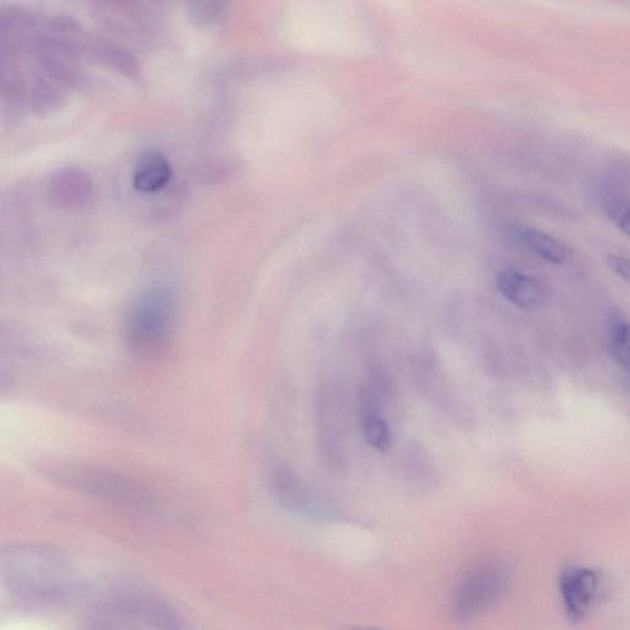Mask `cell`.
Returning <instances> with one entry per match:
<instances>
[{
	"mask_svg": "<svg viewBox=\"0 0 630 630\" xmlns=\"http://www.w3.org/2000/svg\"><path fill=\"white\" fill-rule=\"evenodd\" d=\"M497 286L509 302L526 310H537L546 307L550 293L538 279L516 270L505 268L497 276Z\"/></svg>",
	"mask_w": 630,
	"mask_h": 630,
	"instance_id": "cell-6",
	"label": "cell"
},
{
	"mask_svg": "<svg viewBox=\"0 0 630 630\" xmlns=\"http://www.w3.org/2000/svg\"><path fill=\"white\" fill-rule=\"evenodd\" d=\"M559 586L569 619L582 621L600 597L603 575L585 566H570L562 572Z\"/></svg>",
	"mask_w": 630,
	"mask_h": 630,
	"instance_id": "cell-4",
	"label": "cell"
},
{
	"mask_svg": "<svg viewBox=\"0 0 630 630\" xmlns=\"http://www.w3.org/2000/svg\"><path fill=\"white\" fill-rule=\"evenodd\" d=\"M607 265L615 275L626 282H630V259L619 255H608Z\"/></svg>",
	"mask_w": 630,
	"mask_h": 630,
	"instance_id": "cell-17",
	"label": "cell"
},
{
	"mask_svg": "<svg viewBox=\"0 0 630 630\" xmlns=\"http://www.w3.org/2000/svg\"><path fill=\"white\" fill-rule=\"evenodd\" d=\"M268 485L275 500L289 511L314 521H331L335 518L332 506L281 463L268 469Z\"/></svg>",
	"mask_w": 630,
	"mask_h": 630,
	"instance_id": "cell-3",
	"label": "cell"
},
{
	"mask_svg": "<svg viewBox=\"0 0 630 630\" xmlns=\"http://www.w3.org/2000/svg\"><path fill=\"white\" fill-rule=\"evenodd\" d=\"M174 318V297L164 288H155L137 300L129 320V338L141 348H153L164 341Z\"/></svg>",
	"mask_w": 630,
	"mask_h": 630,
	"instance_id": "cell-2",
	"label": "cell"
},
{
	"mask_svg": "<svg viewBox=\"0 0 630 630\" xmlns=\"http://www.w3.org/2000/svg\"><path fill=\"white\" fill-rule=\"evenodd\" d=\"M99 63L125 74L126 77H137L140 65L136 57L129 48L109 38L95 37L88 41L85 51Z\"/></svg>",
	"mask_w": 630,
	"mask_h": 630,
	"instance_id": "cell-8",
	"label": "cell"
},
{
	"mask_svg": "<svg viewBox=\"0 0 630 630\" xmlns=\"http://www.w3.org/2000/svg\"><path fill=\"white\" fill-rule=\"evenodd\" d=\"M68 88L69 85L65 81L38 70L34 78L33 89H31V101H33L35 111L48 113L61 108L62 102L66 100Z\"/></svg>",
	"mask_w": 630,
	"mask_h": 630,
	"instance_id": "cell-10",
	"label": "cell"
},
{
	"mask_svg": "<svg viewBox=\"0 0 630 630\" xmlns=\"http://www.w3.org/2000/svg\"><path fill=\"white\" fill-rule=\"evenodd\" d=\"M48 197L53 205L66 210L87 206L94 197L93 179L77 166H63L49 178Z\"/></svg>",
	"mask_w": 630,
	"mask_h": 630,
	"instance_id": "cell-5",
	"label": "cell"
},
{
	"mask_svg": "<svg viewBox=\"0 0 630 630\" xmlns=\"http://www.w3.org/2000/svg\"><path fill=\"white\" fill-rule=\"evenodd\" d=\"M604 214L623 235L630 238V201L621 197L611 198L604 205Z\"/></svg>",
	"mask_w": 630,
	"mask_h": 630,
	"instance_id": "cell-16",
	"label": "cell"
},
{
	"mask_svg": "<svg viewBox=\"0 0 630 630\" xmlns=\"http://www.w3.org/2000/svg\"><path fill=\"white\" fill-rule=\"evenodd\" d=\"M225 8L222 2H191L186 5V14L196 26H208L221 19Z\"/></svg>",
	"mask_w": 630,
	"mask_h": 630,
	"instance_id": "cell-14",
	"label": "cell"
},
{
	"mask_svg": "<svg viewBox=\"0 0 630 630\" xmlns=\"http://www.w3.org/2000/svg\"><path fill=\"white\" fill-rule=\"evenodd\" d=\"M610 352L619 367L630 371V323L617 320L610 331Z\"/></svg>",
	"mask_w": 630,
	"mask_h": 630,
	"instance_id": "cell-13",
	"label": "cell"
},
{
	"mask_svg": "<svg viewBox=\"0 0 630 630\" xmlns=\"http://www.w3.org/2000/svg\"><path fill=\"white\" fill-rule=\"evenodd\" d=\"M352 630H383L380 628H373V626H355Z\"/></svg>",
	"mask_w": 630,
	"mask_h": 630,
	"instance_id": "cell-18",
	"label": "cell"
},
{
	"mask_svg": "<svg viewBox=\"0 0 630 630\" xmlns=\"http://www.w3.org/2000/svg\"><path fill=\"white\" fill-rule=\"evenodd\" d=\"M509 576L498 561L478 562L467 570L452 593V614L458 622H469L490 610L504 597Z\"/></svg>",
	"mask_w": 630,
	"mask_h": 630,
	"instance_id": "cell-1",
	"label": "cell"
},
{
	"mask_svg": "<svg viewBox=\"0 0 630 630\" xmlns=\"http://www.w3.org/2000/svg\"><path fill=\"white\" fill-rule=\"evenodd\" d=\"M360 399L364 438L377 451H388L392 446L391 428L384 417L377 412L376 399L363 388Z\"/></svg>",
	"mask_w": 630,
	"mask_h": 630,
	"instance_id": "cell-9",
	"label": "cell"
},
{
	"mask_svg": "<svg viewBox=\"0 0 630 630\" xmlns=\"http://www.w3.org/2000/svg\"><path fill=\"white\" fill-rule=\"evenodd\" d=\"M172 176V165L165 154L161 151L148 150L137 159L132 183L140 193L153 194L168 185Z\"/></svg>",
	"mask_w": 630,
	"mask_h": 630,
	"instance_id": "cell-7",
	"label": "cell"
},
{
	"mask_svg": "<svg viewBox=\"0 0 630 630\" xmlns=\"http://www.w3.org/2000/svg\"><path fill=\"white\" fill-rule=\"evenodd\" d=\"M522 243L541 259L554 265H562L569 260L570 249L564 242L546 232L525 228L520 233Z\"/></svg>",
	"mask_w": 630,
	"mask_h": 630,
	"instance_id": "cell-11",
	"label": "cell"
},
{
	"mask_svg": "<svg viewBox=\"0 0 630 630\" xmlns=\"http://www.w3.org/2000/svg\"><path fill=\"white\" fill-rule=\"evenodd\" d=\"M147 9H141L140 5L133 3H100L98 5V13L102 19H109V24L115 25L119 28L141 27L143 21L148 19Z\"/></svg>",
	"mask_w": 630,
	"mask_h": 630,
	"instance_id": "cell-12",
	"label": "cell"
},
{
	"mask_svg": "<svg viewBox=\"0 0 630 630\" xmlns=\"http://www.w3.org/2000/svg\"><path fill=\"white\" fill-rule=\"evenodd\" d=\"M2 98L9 105L19 104L24 99V80L12 62L2 65Z\"/></svg>",
	"mask_w": 630,
	"mask_h": 630,
	"instance_id": "cell-15",
	"label": "cell"
}]
</instances>
